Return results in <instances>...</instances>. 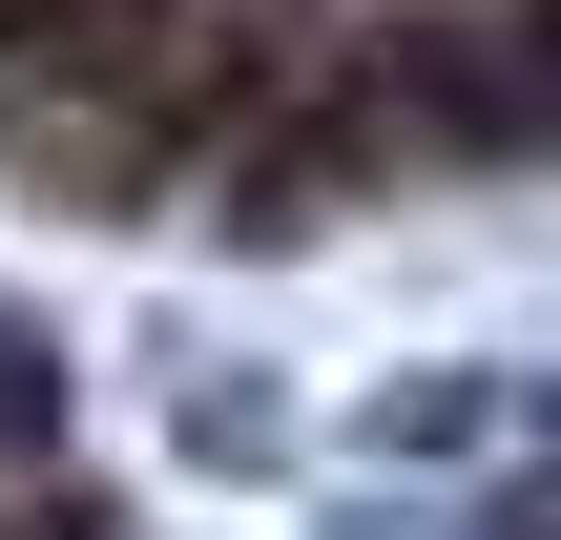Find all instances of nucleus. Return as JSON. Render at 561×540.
I'll return each instance as SVG.
<instances>
[{
    "mask_svg": "<svg viewBox=\"0 0 561 540\" xmlns=\"http://www.w3.org/2000/svg\"><path fill=\"white\" fill-rule=\"evenodd\" d=\"M42 458H62V354L0 312V479H42Z\"/></svg>",
    "mask_w": 561,
    "mask_h": 540,
    "instance_id": "3",
    "label": "nucleus"
},
{
    "mask_svg": "<svg viewBox=\"0 0 561 540\" xmlns=\"http://www.w3.org/2000/svg\"><path fill=\"white\" fill-rule=\"evenodd\" d=\"M21 540H125V520H104V499H21Z\"/></svg>",
    "mask_w": 561,
    "mask_h": 540,
    "instance_id": "4",
    "label": "nucleus"
},
{
    "mask_svg": "<svg viewBox=\"0 0 561 540\" xmlns=\"http://www.w3.org/2000/svg\"><path fill=\"white\" fill-rule=\"evenodd\" d=\"M187 458H208V479H271V458H291V395H250V375H187Z\"/></svg>",
    "mask_w": 561,
    "mask_h": 540,
    "instance_id": "2",
    "label": "nucleus"
},
{
    "mask_svg": "<svg viewBox=\"0 0 561 540\" xmlns=\"http://www.w3.org/2000/svg\"><path fill=\"white\" fill-rule=\"evenodd\" d=\"M500 437H520L500 375H416V395H375V458H500Z\"/></svg>",
    "mask_w": 561,
    "mask_h": 540,
    "instance_id": "1",
    "label": "nucleus"
}]
</instances>
